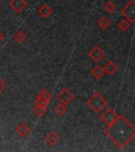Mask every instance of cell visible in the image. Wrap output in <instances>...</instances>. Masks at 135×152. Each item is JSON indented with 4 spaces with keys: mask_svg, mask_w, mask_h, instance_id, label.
Returning <instances> with one entry per match:
<instances>
[{
    "mask_svg": "<svg viewBox=\"0 0 135 152\" xmlns=\"http://www.w3.org/2000/svg\"><path fill=\"white\" fill-rule=\"evenodd\" d=\"M104 133L118 149H123L135 138V126H133L127 117L118 115L116 121L111 126L107 127Z\"/></svg>",
    "mask_w": 135,
    "mask_h": 152,
    "instance_id": "6da1fadb",
    "label": "cell"
},
{
    "mask_svg": "<svg viewBox=\"0 0 135 152\" xmlns=\"http://www.w3.org/2000/svg\"><path fill=\"white\" fill-rule=\"evenodd\" d=\"M107 104V99L99 92H94L93 95H91L90 98L87 100V104L89 106V108L95 113H99L100 111H102Z\"/></svg>",
    "mask_w": 135,
    "mask_h": 152,
    "instance_id": "7a4b0ae2",
    "label": "cell"
},
{
    "mask_svg": "<svg viewBox=\"0 0 135 152\" xmlns=\"http://www.w3.org/2000/svg\"><path fill=\"white\" fill-rule=\"evenodd\" d=\"M121 15L130 21L131 23H135V0H130L120 11Z\"/></svg>",
    "mask_w": 135,
    "mask_h": 152,
    "instance_id": "3957f363",
    "label": "cell"
},
{
    "mask_svg": "<svg viewBox=\"0 0 135 152\" xmlns=\"http://www.w3.org/2000/svg\"><path fill=\"white\" fill-rule=\"evenodd\" d=\"M51 99H52V94H51L47 90L43 89V90H41L40 92L37 94V96H36L35 104H40V106H42V107L47 108L51 102Z\"/></svg>",
    "mask_w": 135,
    "mask_h": 152,
    "instance_id": "277c9868",
    "label": "cell"
},
{
    "mask_svg": "<svg viewBox=\"0 0 135 152\" xmlns=\"http://www.w3.org/2000/svg\"><path fill=\"white\" fill-rule=\"evenodd\" d=\"M117 117H118V114L114 111L113 109L108 108L106 111L102 112V114L100 115L99 118L101 119V121H104V123L106 124V126L109 127V126H111L114 121H116Z\"/></svg>",
    "mask_w": 135,
    "mask_h": 152,
    "instance_id": "5b68a950",
    "label": "cell"
},
{
    "mask_svg": "<svg viewBox=\"0 0 135 152\" xmlns=\"http://www.w3.org/2000/svg\"><path fill=\"white\" fill-rule=\"evenodd\" d=\"M56 97H57V99L59 100V102H61V104H69L73 102L75 96H74V94L68 88H62L61 90H60V92L57 94Z\"/></svg>",
    "mask_w": 135,
    "mask_h": 152,
    "instance_id": "8992f818",
    "label": "cell"
},
{
    "mask_svg": "<svg viewBox=\"0 0 135 152\" xmlns=\"http://www.w3.org/2000/svg\"><path fill=\"white\" fill-rule=\"evenodd\" d=\"M89 57L90 59H92L94 62H99L100 60H102L106 57V52L102 50L99 45H95L92 50L89 52Z\"/></svg>",
    "mask_w": 135,
    "mask_h": 152,
    "instance_id": "52a82bcc",
    "label": "cell"
},
{
    "mask_svg": "<svg viewBox=\"0 0 135 152\" xmlns=\"http://www.w3.org/2000/svg\"><path fill=\"white\" fill-rule=\"evenodd\" d=\"M9 5L11 10H13V12L19 14L28 7V1L26 0H9Z\"/></svg>",
    "mask_w": 135,
    "mask_h": 152,
    "instance_id": "ba28073f",
    "label": "cell"
},
{
    "mask_svg": "<svg viewBox=\"0 0 135 152\" xmlns=\"http://www.w3.org/2000/svg\"><path fill=\"white\" fill-rule=\"evenodd\" d=\"M45 142H47V145L55 147L59 144L60 142V136L56 131H51L50 133H47V135L45 136Z\"/></svg>",
    "mask_w": 135,
    "mask_h": 152,
    "instance_id": "9c48e42d",
    "label": "cell"
},
{
    "mask_svg": "<svg viewBox=\"0 0 135 152\" xmlns=\"http://www.w3.org/2000/svg\"><path fill=\"white\" fill-rule=\"evenodd\" d=\"M15 131H16V133L20 137H28V136L31 134L32 129L28 124L22 121V123H20L18 126L16 127V130Z\"/></svg>",
    "mask_w": 135,
    "mask_h": 152,
    "instance_id": "30bf717a",
    "label": "cell"
},
{
    "mask_svg": "<svg viewBox=\"0 0 135 152\" xmlns=\"http://www.w3.org/2000/svg\"><path fill=\"white\" fill-rule=\"evenodd\" d=\"M104 66H95L92 68V70H91V76H92L93 78H95L96 80H98V79H100L102 77V76L104 75Z\"/></svg>",
    "mask_w": 135,
    "mask_h": 152,
    "instance_id": "8fae6325",
    "label": "cell"
},
{
    "mask_svg": "<svg viewBox=\"0 0 135 152\" xmlns=\"http://www.w3.org/2000/svg\"><path fill=\"white\" fill-rule=\"evenodd\" d=\"M104 72L107 74H109V75H114V74L118 71V66L114 61L110 60V61H108L107 64H104Z\"/></svg>",
    "mask_w": 135,
    "mask_h": 152,
    "instance_id": "7c38bea8",
    "label": "cell"
},
{
    "mask_svg": "<svg viewBox=\"0 0 135 152\" xmlns=\"http://www.w3.org/2000/svg\"><path fill=\"white\" fill-rule=\"evenodd\" d=\"M37 12L41 17H43V18H47V17H50L51 15H52L53 10H52V7H51L50 5L42 4L40 7H39V9L37 10Z\"/></svg>",
    "mask_w": 135,
    "mask_h": 152,
    "instance_id": "4fadbf2b",
    "label": "cell"
},
{
    "mask_svg": "<svg viewBox=\"0 0 135 152\" xmlns=\"http://www.w3.org/2000/svg\"><path fill=\"white\" fill-rule=\"evenodd\" d=\"M97 24L98 26H99L101 30H108V28L111 26L112 22L111 20H110L108 17H100L99 19H98V21H97Z\"/></svg>",
    "mask_w": 135,
    "mask_h": 152,
    "instance_id": "5bb4252c",
    "label": "cell"
},
{
    "mask_svg": "<svg viewBox=\"0 0 135 152\" xmlns=\"http://www.w3.org/2000/svg\"><path fill=\"white\" fill-rule=\"evenodd\" d=\"M33 113H34V115H35V116L42 117V116H45V113H47V108L42 107V106H40V104H35V106H34V109H33Z\"/></svg>",
    "mask_w": 135,
    "mask_h": 152,
    "instance_id": "9a60e30c",
    "label": "cell"
},
{
    "mask_svg": "<svg viewBox=\"0 0 135 152\" xmlns=\"http://www.w3.org/2000/svg\"><path fill=\"white\" fill-rule=\"evenodd\" d=\"M54 111H55V113L58 115V116H60V117L64 116V115H66V111H68V109H66V104L59 102L58 104H56V106H55Z\"/></svg>",
    "mask_w": 135,
    "mask_h": 152,
    "instance_id": "2e32d148",
    "label": "cell"
},
{
    "mask_svg": "<svg viewBox=\"0 0 135 152\" xmlns=\"http://www.w3.org/2000/svg\"><path fill=\"white\" fill-rule=\"evenodd\" d=\"M130 26H131V22L128 21L127 19H121V20L118 21V23H117V28L121 32H127L130 28Z\"/></svg>",
    "mask_w": 135,
    "mask_h": 152,
    "instance_id": "e0dca14e",
    "label": "cell"
},
{
    "mask_svg": "<svg viewBox=\"0 0 135 152\" xmlns=\"http://www.w3.org/2000/svg\"><path fill=\"white\" fill-rule=\"evenodd\" d=\"M14 40L17 41L18 43H20V45H22L26 40V35L22 31H17L14 34Z\"/></svg>",
    "mask_w": 135,
    "mask_h": 152,
    "instance_id": "ac0fdd59",
    "label": "cell"
},
{
    "mask_svg": "<svg viewBox=\"0 0 135 152\" xmlns=\"http://www.w3.org/2000/svg\"><path fill=\"white\" fill-rule=\"evenodd\" d=\"M104 10L107 13H110V14H113L116 10V4L112 1H107V2L104 4Z\"/></svg>",
    "mask_w": 135,
    "mask_h": 152,
    "instance_id": "d6986e66",
    "label": "cell"
},
{
    "mask_svg": "<svg viewBox=\"0 0 135 152\" xmlns=\"http://www.w3.org/2000/svg\"><path fill=\"white\" fill-rule=\"evenodd\" d=\"M5 89H7V83L2 78H0V93H2Z\"/></svg>",
    "mask_w": 135,
    "mask_h": 152,
    "instance_id": "ffe728a7",
    "label": "cell"
},
{
    "mask_svg": "<svg viewBox=\"0 0 135 152\" xmlns=\"http://www.w3.org/2000/svg\"><path fill=\"white\" fill-rule=\"evenodd\" d=\"M4 38H5V36H4V34L2 33V32L0 31V43L2 42L3 40H4Z\"/></svg>",
    "mask_w": 135,
    "mask_h": 152,
    "instance_id": "44dd1931",
    "label": "cell"
},
{
    "mask_svg": "<svg viewBox=\"0 0 135 152\" xmlns=\"http://www.w3.org/2000/svg\"><path fill=\"white\" fill-rule=\"evenodd\" d=\"M0 10H1V4H0Z\"/></svg>",
    "mask_w": 135,
    "mask_h": 152,
    "instance_id": "7402d4cb",
    "label": "cell"
}]
</instances>
